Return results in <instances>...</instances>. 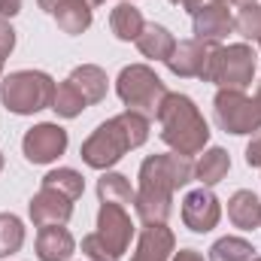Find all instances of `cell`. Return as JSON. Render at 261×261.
<instances>
[{
	"mask_svg": "<svg viewBox=\"0 0 261 261\" xmlns=\"http://www.w3.org/2000/svg\"><path fill=\"white\" fill-rule=\"evenodd\" d=\"M140 186L134 192V210L143 225H167L173 213V195L195 179V161L179 152L149 155L137 173Z\"/></svg>",
	"mask_w": 261,
	"mask_h": 261,
	"instance_id": "1",
	"label": "cell"
},
{
	"mask_svg": "<svg viewBox=\"0 0 261 261\" xmlns=\"http://www.w3.org/2000/svg\"><path fill=\"white\" fill-rule=\"evenodd\" d=\"M149 140V119L140 113H119L113 119H107L103 125L91 130L79 149L82 161L94 170H110L113 164H119L125 158V152L140 149Z\"/></svg>",
	"mask_w": 261,
	"mask_h": 261,
	"instance_id": "2",
	"label": "cell"
},
{
	"mask_svg": "<svg viewBox=\"0 0 261 261\" xmlns=\"http://www.w3.org/2000/svg\"><path fill=\"white\" fill-rule=\"evenodd\" d=\"M158 125H161V140L170 146V152L179 155H200L210 143V125L197 103L189 94L167 91L161 110H158Z\"/></svg>",
	"mask_w": 261,
	"mask_h": 261,
	"instance_id": "3",
	"label": "cell"
},
{
	"mask_svg": "<svg viewBox=\"0 0 261 261\" xmlns=\"http://www.w3.org/2000/svg\"><path fill=\"white\" fill-rule=\"evenodd\" d=\"M55 79L46 70H12L0 79V103L15 116H34L52 110Z\"/></svg>",
	"mask_w": 261,
	"mask_h": 261,
	"instance_id": "4",
	"label": "cell"
},
{
	"mask_svg": "<svg viewBox=\"0 0 261 261\" xmlns=\"http://www.w3.org/2000/svg\"><path fill=\"white\" fill-rule=\"evenodd\" d=\"M116 94L125 103V110L140 113L152 122L167 97V85L149 64H128L122 67V73L116 79Z\"/></svg>",
	"mask_w": 261,
	"mask_h": 261,
	"instance_id": "5",
	"label": "cell"
},
{
	"mask_svg": "<svg viewBox=\"0 0 261 261\" xmlns=\"http://www.w3.org/2000/svg\"><path fill=\"white\" fill-rule=\"evenodd\" d=\"M255 52L249 43H231V46H213L210 67L203 82H213L216 88H234L246 91L255 79Z\"/></svg>",
	"mask_w": 261,
	"mask_h": 261,
	"instance_id": "6",
	"label": "cell"
},
{
	"mask_svg": "<svg viewBox=\"0 0 261 261\" xmlns=\"http://www.w3.org/2000/svg\"><path fill=\"white\" fill-rule=\"evenodd\" d=\"M213 116H216L219 128L225 134H234V137L261 130V110L255 97H249L246 91L219 88L213 97Z\"/></svg>",
	"mask_w": 261,
	"mask_h": 261,
	"instance_id": "7",
	"label": "cell"
},
{
	"mask_svg": "<svg viewBox=\"0 0 261 261\" xmlns=\"http://www.w3.org/2000/svg\"><path fill=\"white\" fill-rule=\"evenodd\" d=\"M67 130L58 122H40L21 137V152L31 164H52L67 152Z\"/></svg>",
	"mask_w": 261,
	"mask_h": 261,
	"instance_id": "8",
	"label": "cell"
},
{
	"mask_svg": "<svg viewBox=\"0 0 261 261\" xmlns=\"http://www.w3.org/2000/svg\"><path fill=\"white\" fill-rule=\"evenodd\" d=\"M192 31L200 43L222 46V40L234 34V15L228 9V0H203L192 12Z\"/></svg>",
	"mask_w": 261,
	"mask_h": 261,
	"instance_id": "9",
	"label": "cell"
},
{
	"mask_svg": "<svg viewBox=\"0 0 261 261\" xmlns=\"http://www.w3.org/2000/svg\"><path fill=\"white\" fill-rule=\"evenodd\" d=\"M134 219H130L128 206H119V203H100L97 210V234L100 240L122 258L128 252L130 240H134Z\"/></svg>",
	"mask_w": 261,
	"mask_h": 261,
	"instance_id": "10",
	"label": "cell"
},
{
	"mask_svg": "<svg viewBox=\"0 0 261 261\" xmlns=\"http://www.w3.org/2000/svg\"><path fill=\"white\" fill-rule=\"evenodd\" d=\"M179 216H182V225L189 231L210 234L219 225V219H222V203H219V197L213 195L206 186H200V189H195V192H189V195L182 197Z\"/></svg>",
	"mask_w": 261,
	"mask_h": 261,
	"instance_id": "11",
	"label": "cell"
},
{
	"mask_svg": "<svg viewBox=\"0 0 261 261\" xmlns=\"http://www.w3.org/2000/svg\"><path fill=\"white\" fill-rule=\"evenodd\" d=\"M210 55H213V46L192 37V40H179L164 64L179 79H203L210 67Z\"/></svg>",
	"mask_w": 261,
	"mask_h": 261,
	"instance_id": "12",
	"label": "cell"
},
{
	"mask_svg": "<svg viewBox=\"0 0 261 261\" xmlns=\"http://www.w3.org/2000/svg\"><path fill=\"white\" fill-rule=\"evenodd\" d=\"M28 216L37 228H46V225H67L70 216H73V200L64 197L55 189H46L40 186V192L31 197L28 203Z\"/></svg>",
	"mask_w": 261,
	"mask_h": 261,
	"instance_id": "13",
	"label": "cell"
},
{
	"mask_svg": "<svg viewBox=\"0 0 261 261\" xmlns=\"http://www.w3.org/2000/svg\"><path fill=\"white\" fill-rule=\"evenodd\" d=\"M176 252V237L167 225H143L130 261H170Z\"/></svg>",
	"mask_w": 261,
	"mask_h": 261,
	"instance_id": "14",
	"label": "cell"
},
{
	"mask_svg": "<svg viewBox=\"0 0 261 261\" xmlns=\"http://www.w3.org/2000/svg\"><path fill=\"white\" fill-rule=\"evenodd\" d=\"M37 258L40 261H70L76 252V240L64 225H46L37 234Z\"/></svg>",
	"mask_w": 261,
	"mask_h": 261,
	"instance_id": "15",
	"label": "cell"
},
{
	"mask_svg": "<svg viewBox=\"0 0 261 261\" xmlns=\"http://www.w3.org/2000/svg\"><path fill=\"white\" fill-rule=\"evenodd\" d=\"M173 46H176V37L170 34V28L155 24V21H146L143 34L137 37V49L149 61H167L170 52H173Z\"/></svg>",
	"mask_w": 261,
	"mask_h": 261,
	"instance_id": "16",
	"label": "cell"
},
{
	"mask_svg": "<svg viewBox=\"0 0 261 261\" xmlns=\"http://www.w3.org/2000/svg\"><path fill=\"white\" fill-rule=\"evenodd\" d=\"M228 219L234 228L240 231H252V228H261V200L255 192L249 189H240L228 197Z\"/></svg>",
	"mask_w": 261,
	"mask_h": 261,
	"instance_id": "17",
	"label": "cell"
},
{
	"mask_svg": "<svg viewBox=\"0 0 261 261\" xmlns=\"http://www.w3.org/2000/svg\"><path fill=\"white\" fill-rule=\"evenodd\" d=\"M228 170H231V155H228L222 146L203 149V155L195 161V179L200 186H206V189L219 186V182L228 176Z\"/></svg>",
	"mask_w": 261,
	"mask_h": 261,
	"instance_id": "18",
	"label": "cell"
},
{
	"mask_svg": "<svg viewBox=\"0 0 261 261\" xmlns=\"http://www.w3.org/2000/svg\"><path fill=\"white\" fill-rule=\"evenodd\" d=\"M88 103H100L107 97V88H110V79H107V70L97 64H79L73 67V73L67 76Z\"/></svg>",
	"mask_w": 261,
	"mask_h": 261,
	"instance_id": "19",
	"label": "cell"
},
{
	"mask_svg": "<svg viewBox=\"0 0 261 261\" xmlns=\"http://www.w3.org/2000/svg\"><path fill=\"white\" fill-rule=\"evenodd\" d=\"M146 18L134 3H116L110 12V31L116 34V40L122 43H137V37L143 34Z\"/></svg>",
	"mask_w": 261,
	"mask_h": 261,
	"instance_id": "20",
	"label": "cell"
},
{
	"mask_svg": "<svg viewBox=\"0 0 261 261\" xmlns=\"http://www.w3.org/2000/svg\"><path fill=\"white\" fill-rule=\"evenodd\" d=\"M55 21H58V28H61L64 34L79 37V34H85V31L91 28L94 9H91L85 0H64V3L55 9Z\"/></svg>",
	"mask_w": 261,
	"mask_h": 261,
	"instance_id": "21",
	"label": "cell"
},
{
	"mask_svg": "<svg viewBox=\"0 0 261 261\" xmlns=\"http://www.w3.org/2000/svg\"><path fill=\"white\" fill-rule=\"evenodd\" d=\"M97 197H100V203H119V206H128V203H134V189H130V182H128L125 173L103 170L100 179H97Z\"/></svg>",
	"mask_w": 261,
	"mask_h": 261,
	"instance_id": "22",
	"label": "cell"
},
{
	"mask_svg": "<svg viewBox=\"0 0 261 261\" xmlns=\"http://www.w3.org/2000/svg\"><path fill=\"white\" fill-rule=\"evenodd\" d=\"M43 186L61 192V195L70 197L73 203L85 195V179H82V173L73 170V167H55V170H49V173L43 176Z\"/></svg>",
	"mask_w": 261,
	"mask_h": 261,
	"instance_id": "23",
	"label": "cell"
},
{
	"mask_svg": "<svg viewBox=\"0 0 261 261\" xmlns=\"http://www.w3.org/2000/svg\"><path fill=\"white\" fill-rule=\"evenodd\" d=\"M85 107H88V100L82 97V91H79L70 79L58 82V88H55V100H52L55 116H61V119H76V116H82Z\"/></svg>",
	"mask_w": 261,
	"mask_h": 261,
	"instance_id": "24",
	"label": "cell"
},
{
	"mask_svg": "<svg viewBox=\"0 0 261 261\" xmlns=\"http://www.w3.org/2000/svg\"><path fill=\"white\" fill-rule=\"evenodd\" d=\"M255 246L246 237H219L210 246V261H252Z\"/></svg>",
	"mask_w": 261,
	"mask_h": 261,
	"instance_id": "25",
	"label": "cell"
},
{
	"mask_svg": "<svg viewBox=\"0 0 261 261\" xmlns=\"http://www.w3.org/2000/svg\"><path fill=\"white\" fill-rule=\"evenodd\" d=\"M24 246V222L15 213H0V258L15 255Z\"/></svg>",
	"mask_w": 261,
	"mask_h": 261,
	"instance_id": "26",
	"label": "cell"
},
{
	"mask_svg": "<svg viewBox=\"0 0 261 261\" xmlns=\"http://www.w3.org/2000/svg\"><path fill=\"white\" fill-rule=\"evenodd\" d=\"M234 31L249 43H261V3L240 6V12L234 15Z\"/></svg>",
	"mask_w": 261,
	"mask_h": 261,
	"instance_id": "27",
	"label": "cell"
},
{
	"mask_svg": "<svg viewBox=\"0 0 261 261\" xmlns=\"http://www.w3.org/2000/svg\"><path fill=\"white\" fill-rule=\"evenodd\" d=\"M82 255L85 261H122L103 240H100V234L94 231V234H85L82 237Z\"/></svg>",
	"mask_w": 261,
	"mask_h": 261,
	"instance_id": "28",
	"label": "cell"
},
{
	"mask_svg": "<svg viewBox=\"0 0 261 261\" xmlns=\"http://www.w3.org/2000/svg\"><path fill=\"white\" fill-rule=\"evenodd\" d=\"M15 49V28L9 24V18H0V55L9 58Z\"/></svg>",
	"mask_w": 261,
	"mask_h": 261,
	"instance_id": "29",
	"label": "cell"
},
{
	"mask_svg": "<svg viewBox=\"0 0 261 261\" xmlns=\"http://www.w3.org/2000/svg\"><path fill=\"white\" fill-rule=\"evenodd\" d=\"M246 164L249 167H261V130H255L252 140L246 143Z\"/></svg>",
	"mask_w": 261,
	"mask_h": 261,
	"instance_id": "30",
	"label": "cell"
},
{
	"mask_svg": "<svg viewBox=\"0 0 261 261\" xmlns=\"http://www.w3.org/2000/svg\"><path fill=\"white\" fill-rule=\"evenodd\" d=\"M21 12V0H0V18H12Z\"/></svg>",
	"mask_w": 261,
	"mask_h": 261,
	"instance_id": "31",
	"label": "cell"
},
{
	"mask_svg": "<svg viewBox=\"0 0 261 261\" xmlns=\"http://www.w3.org/2000/svg\"><path fill=\"white\" fill-rule=\"evenodd\" d=\"M170 261H206L197 249H179V252H173V258Z\"/></svg>",
	"mask_w": 261,
	"mask_h": 261,
	"instance_id": "32",
	"label": "cell"
},
{
	"mask_svg": "<svg viewBox=\"0 0 261 261\" xmlns=\"http://www.w3.org/2000/svg\"><path fill=\"white\" fill-rule=\"evenodd\" d=\"M170 3H173V6H182V9L192 15V12H195V9L200 6V3H203V0H170Z\"/></svg>",
	"mask_w": 261,
	"mask_h": 261,
	"instance_id": "33",
	"label": "cell"
},
{
	"mask_svg": "<svg viewBox=\"0 0 261 261\" xmlns=\"http://www.w3.org/2000/svg\"><path fill=\"white\" fill-rule=\"evenodd\" d=\"M37 3H40V9H43V12H49V15H55V9H58V6H61L64 0H37Z\"/></svg>",
	"mask_w": 261,
	"mask_h": 261,
	"instance_id": "34",
	"label": "cell"
},
{
	"mask_svg": "<svg viewBox=\"0 0 261 261\" xmlns=\"http://www.w3.org/2000/svg\"><path fill=\"white\" fill-rule=\"evenodd\" d=\"M228 3H234V6H246V3H258V0H228Z\"/></svg>",
	"mask_w": 261,
	"mask_h": 261,
	"instance_id": "35",
	"label": "cell"
},
{
	"mask_svg": "<svg viewBox=\"0 0 261 261\" xmlns=\"http://www.w3.org/2000/svg\"><path fill=\"white\" fill-rule=\"evenodd\" d=\"M255 103H258V110H261V82H258V91H255Z\"/></svg>",
	"mask_w": 261,
	"mask_h": 261,
	"instance_id": "36",
	"label": "cell"
},
{
	"mask_svg": "<svg viewBox=\"0 0 261 261\" xmlns=\"http://www.w3.org/2000/svg\"><path fill=\"white\" fill-rule=\"evenodd\" d=\"M85 3H88V6H91V9H94V6H100V3H103V0H85Z\"/></svg>",
	"mask_w": 261,
	"mask_h": 261,
	"instance_id": "37",
	"label": "cell"
},
{
	"mask_svg": "<svg viewBox=\"0 0 261 261\" xmlns=\"http://www.w3.org/2000/svg\"><path fill=\"white\" fill-rule=\"evenodd\" d=\"M3 64H6V58L0 55V79H3Z\"/></svg>",
	"mask_w": 261,
	"mask_h": 261,
	"instance_id": "38",
	"label": "cell"
},
{
	"mask_svg": "<svg viewBox=\"0 0 261 261\" xmlns=\"http://www.w3.org/2000/svg\"><path fill=\"white\" fill-rule=\"evenodd\" d=\"M0 170H3V152H0Z\"/></svg>",
	"mask_w": 261,
	"mask_h": 261,
	"instance_id": "39",
	"label": "cell"
},
{
	"mask_svg": "<svg viewBox=\"0 0 261 261\" xmlns=\"http://www.w3.org/2000/svg\"><path fill=\"white\" fill-rule=\"evenodd\" d=\"M119 3H134V0H119Z\"/></svg>",
	"mask_w": 261,
	"mask_h": 261,
	"instance_id": "40",
	"label": "cell"
},
{
	"mask_svg": "<svg viewBox=\"0 0 261 261\" xmlns=\"http://www.w3.org/2000/svg\"><path fill=\"white\" fill-rule=\"evenodd\" d=\"M252 261H261V255H255V258H252Z\"/></svg>",
	"mask_w": 261,
	"mask_h": 261,
	"instance_id": "41",
	"label": "cell"
}]
</instances>
